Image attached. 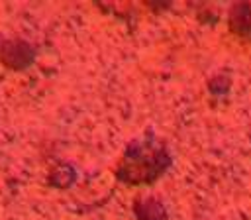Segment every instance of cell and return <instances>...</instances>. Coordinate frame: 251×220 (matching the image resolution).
Instances as JSON below:
<instances>
[{
    "mask_svg": "<svg viewBox=\"0 0 251 220\" xmlns=\"http://www.w3.org/2000/svg\"><path fill=\"white\" fill-rule=\"evenodd\" d=\"M137 216H139V220H163L165 214H163V208H161L159 202L147 198V200H143V204L137 208Z\"/></svg>",
    "mask_w": 251,
    "mask_h": 220,
    "instance_id": "2",
    "label": "cell"
},
{
    "mask_svg": "<svg viewBox=\"0 0 251 220\" xmlns=\"http://www.w3.org/2000/svg\"><path fill=\"white\" fill-rule=\"evenodd\" d=\"M0 57L10 69H24L33 61V49L25 41L14 39V41L4 43Z\"/></svg>",
    "mask_w": 251,
    "mask_h": 220,
    "instance_id": "1",
    "label": "cell"
}]
</instances>
